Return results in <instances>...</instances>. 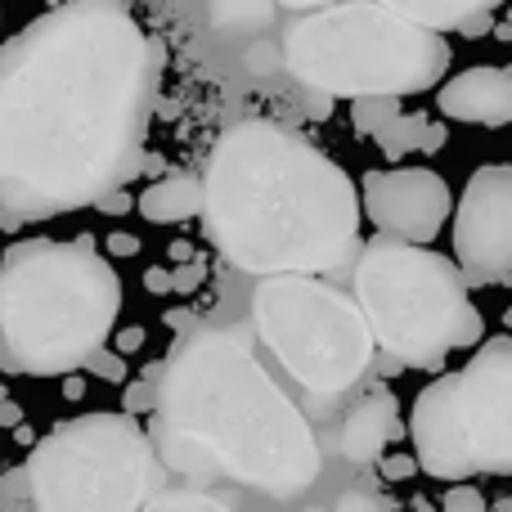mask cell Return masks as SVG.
<instances>
[{
  "label": "cell",
  "mask_w": 512,
  "mask_h": 512,
  "mask_svg": "<svg viewBox=\"0 0 512 512\" xmlns=\"http://www.w3.org/2000/svg\"><path fill=\"white\" fill-rule=\"evenodd\" d=\"M158 41L126 5H63L0 50V212L45 221L140 167Z\"/></svg>",
  "instance_id": "obj_1"
},
{
  "label": "cell",
  "mask_w": 512,
  "mask_h": 512,
  "mask_svg": "<svg viewBox=\"0 0 512 512\" xmlns=\"http://www.w3.org/2000/svg\"><path fill=\"white\" fill-rule=\"evenodd\" d=\"M153 454L185 477H230L274 499L315 486L319 445L297 400L239 328H198L153 387Z\"/></svg>",
  "instance_id": "obj_2"
},
{
  "label": "cell",
  "mask_w": 512,
  "mask_h": 512,
  "mask_svg": "<svg viewBox=\"0 0 512 512\" xmlns=\"http://www.w3.org/2000/svg\"><path fill=\"white\" fill-rule=\"evenodd\" d=\"M207 239L261 279L319 274L360 252V194L342 162L279 122H239L203 176Z\"/></svg>",
  "instance_id": "obj_3"
},
{
  "label": "cell",
  "mask_w": 512,
  "mask_h": 512,
  "mask_svg": "<svg viewBox=\"0 0 512 512\" xmlns=\"http://www.w3.org/2000/svg\"><path fill=\"white\" fill-rule=\"evenodd\" d=\"M122 279L81 243H23L0 261V360L72 378L113 337Z\"/></svg>",
  "instance_id": "obj_4"
},
{
  "label": "cell",
  "mask_w": 512,
  "mask_h": 512,
  "mask_svg": "<svg viewBox=\"0 0 512 512\" xmlns=\"http://www.w3.org/2000/svg\"><path fill=\"white\" fill-rule=\"evenodd\" d=\"M283 72L319 99H400L436 86L450 41L405 23L396 5H310L279 45Z\"/></svg>",
  "instance_id": "obj_5"
},
{
  "label": "cell",
  "mask_w": 512,
  "mask_h": 512,
  "mask_svg": "<svg viewBox=\"0 0 512 512\" xmlns=\"http://www.w3.org/2000/svg\"><path fill=\"white\" fill-rule=\"evenodd\" d=\"M351 301L369 324L373 346L418 369H436L454 351L477 346L486 333V315L454 261L414 243H369L355 265Z\"/></svg>",
  "instance_id": "obj_6"
},
{
  "label": "cell",
  "mask_w": 512,
  "mask_h": 512,
  "mask_svg": "<svg viewBox=\"0 0 512 512\" xmlns=\"http://www.w3.org/2000/svg\"><path fill=\"white\" fill-rule=\"evenodd\" d=\"M252 328L279 369L319 405H337L373 364V337L346 292L279 274L252 288Z\"/></svg>",
  "instance_id": "obj_7"
},
{
  "label": "cell",
  "mask_w": 512,
  "mask_h": 512,
  "mask_svg": "<svg viewBox=\"0 0 512 512\" xmlns=\"http://www.w3.org/2000/svg\"><path fill=\"white\" fill-rule=\"evenodd\" d=\"M162 472L149 432L126 414L72 418L27 459L36 512H144Z\"/></svg>",
  "instance_id": "obj_8"
},
{
  "label": "cell",
  "mask_w": 512,
  "mask_h": 512,
  "mask_svg": "<svg viewBox=\"0 0 512 512\" xmlns=\"http://www.w3.org/2000/svg\"><path fill=\"white\" fill-rule=\"evenodd\" d=\"M450 414L472 472H512V342L490 337L459 373H450Z\"/></svg>",
  "instance_id": "obj_9"
},
{
  "label": "cell",
  "mask_w": 512,
  "mask_h": 512,
  "mask_svg": "<svg viewBox=\"0 0 512 512\" xmlns=\"http://www.w3.org/2000/svg\"><path fill=\"white\" fill-rule=\"evenodd\" d=\"M454 270L463 283H508L512 274V167L490 162L472 171L450 212Z\"/></svg>",
  "instance_id": "obj_10"
},
{
  "label": "cell",
  "mask_w": 512,
  "mask_h": 512,
  "mask_svg": "<svg viewBox=\"0 0 512 512\" xmlns=\"http://www.w3.org/2000/svg\"><path fill=\"white\" fill-rule=\"evenodd\" d=\"M355 194H360V216H369L396 243H414V248H427L450 225L454 212L450 185L432 167L369 171Z\"/></svg>",
  "instance_id": "obj_11"
},
{
  "label": "cell",
  "mask_w": 512,
  "mask_h": 512,
  "mask_svg": "<svg viewBox=\"0 0 512 512\" xmlns=\"http://www.w3.org/2000/svg\"><path fill=\"white\" fill-rule=\"evenodd\" d=\"M436 108L450 122L472 126H508L512 122V72L504 63H481L450 77L436 95Z\"/></svg>",
  "instance_id": "obj_12"
},
{
  "label": "cell",
  "mask_w": 512,
  "mask_h": 512,
  "mask_svg": "<svg viewBox=\"0 0 512 512\" xmlns=\"http://www.w3.org/2000/svg\"><path fill=\"white\" fill-rule=\"evenodd\" d=\"M405 432V423H400V405L391 391H369V400L364 405H355V414L346 418L342 427V450L351 463H373L382 459V450H387L396 436Z\"/></svg>",
  "instance_id": "obj_13"
},
{
  "label": "cell",
  "mask_w": 512,
  "mask_h": 512,
  "mask_svg": "<svg viewBox=\"0 0 512 512\" xmlns=\"http://www.w3.org/2000/svg\"><path fill=\"white\" fill-rule=\"evenodd\" d=\"M135 212L149 225H180L203 216V180L194 171H171V176L153 180L140 198H135Z\"/></svg>",
  "instance_id": "obj_14"
},
{
  "label": "cell",
  "mask_w": 512,
  "mask_h": 512,
  "mask_svg": "<svg viewBox=\"0 0 512 512\" xmlns=\"http://www.w3.org/2000/svg\"><path fill=\"white\" fill-rule=\"evenodd\" d=\"M445 144V126H432L423 113H400L396 122L387 126V131L378 135V149L387 153V158H405V153L414 149H441Z\"/></svg>",
  "instance_id": "obj_15"
},
{
  "label": "cell",
  "mask_w": 512,
  "mask_h": 512,
  "mask_svg": "<svg viewBox=\"0 0 512 512\" xmlns=\"http://www.w3.org/2000/svg\"><path fill=\"white\" fill-rule=\"evenodd\" d=\"M400 117V99H355L351 104V122L360 135H373L378 140L391 122Z\"/></svg>",
  "instance_id": "obj_16"
},
{
  "label": "cell",
  "mask_w": 512,
  "mask_h": 512,
  "mask_svg": "<svg viewBox=\"0 0 512 512\" xmlns=\"http://www.w3.org/2000/svg\"><path fill=\"white\" fill-rule=\"evenodd\" d=\"M144 512H234V508H225L212 495H198V490H162V495H153L144 504Z\"/></svg>",
  "instance_id": "obj_17"
},
{
  "label": "cell",
  "mask_w": 512,
  "mask_h": 512,
  "mask_svg": "<svg viewBox=\"0 0 512 512\" xmlns=\"http://www.w3.org/2000/svg\"><path fill=\"white\" fill-rule=\"evenodd\" d=\"M274 18V5H216L212 9V23L216 27H239V23H252V27H265Z\"/></svg>",
  "instance_id": "obj_18"
},
{
  "label": "cell",
  "mask_w": 512,
  "mask_h": 512,
  "mask_svg": "<svg viewBox=\"0 0 512 512\" xmlns=\"http://www.w3.org/2000/svg\"><path fill=\"white\" fill-rule=\"evenodd\" d=\"M445 512H486V495H481L477 486H450Z\"/></svg>",
  "instance_id": "obj_19"
},
{
  "label": "cell",
  "mask_w": 512,
  "mask_h": 512,
  "mask_svg": "<svg viewBox=\"0 0 512 512\" xmlns=\"http://www.w3.org/2000/svg\"><path fill=\"white\" fill-rule=\"evenodd\" d=\"M248 68L256 72V77H270L274 68H283L279 45H252V50H248Z\"/></svg>",
  "instance_id": "obj_20"
},
{
  "label": "cell",
  "mask_w": 512,
  "mask_h": 512,
  "mask_svg": "<svg viewBox=\"0 0 512 512\" xmlns=\"http://www.w3.org/2000/svg\"><path fill=\"white\" fill-rule=\"evenodd\" d=\"M86 369H95L99 378H108V382H122V378H126V360H117L113 351H95V355L86 360Z\"/></svg>",
  "instance_id": "obj_21"
},
{
  "label": "cell",
  "mask_w": 512,
  "mask_h": 512,
  "mask_svg": "<svg viewBox=\"0 0 512 512\" xmlns=\"http://www.w3.org/2000/svg\"><path fill=\"white\" fill-rule=\"evenodd\" d=\"M135 414H153V387L149 382H131L126 387V418Z\"/></svg>",
  "instance_id": "obj_22"
},
{
  "label": "cell",
  "mask_w": 512,
  "mask_h": 512,
  "mask_svg": "<svg viewBox=\"0 0 512 512\" xmlns=\"http://www.w3.org/2000/svg\"><path fill=\"white\" fill-rule=\"evenodd\" d=\"M144 342H149V333H144V328H117V333H113V355H117V360H122V355H135V351H140V346Z\"/></svg>",
  "instance_id": "obj_23"
},
{
  "label": "cell",
  "mask_w": 512,
  "mask_h": 512,
  "mask_svg": "<svg viewBox=\"0 0 512 512\" xmlns=\"http://www.w3.org/2000/svg\"><path fill=\"white\" fill-rule=\"evenodd\" d=\"M333 512H382V508H378V499L364 495V490H346L342 504H337Z\"/></svg>",
  "instance_id": "obj_24"
},
{
  "label": "cell",
  "mask_w": 512,
  "mask_h": 512,
  "mask_svg": "<svg viewBox=\"0 0 512 512\" xmlns=\"http://www.w3.org/2000/svg\"><path fill=\"white\" fill-rule=\"evenodd\" d=\"M382 472H387L391 481H409L414 477V459H409V454H387V459H382Z\"/></svg>",
  "instance_id": "obj_25"
},
{
  "label": "cell",
  "mask_w": 512,
  "mask_h": 512,
  "mask_svg": "<svg viewBox=\"0 0 512 512\" xmlns=\"http://www.w3.org/2000/svg\"><path fill=\"white\" fill-rule=\"evenodd\" d=\"M198 283H203V265H180V270H171V292H194Z\"/></svg>",
  "instance_id": "obj_26"
},
{
  "label": "cell",
  "mask_w": 512,
  "mask_h": 512,
  "mask_svg": "<svg viewBox=\"0 0 512 512\" xmlns=\"http://www.w3.org/2000/svg\"><path fill=\"white\" fill-rule=\"evenodd\" d=\"M104 248L108 252H117V256H135V252H140V239H135V234H108V239H104Z\"/></svg>",
  "instance_id": "obj_27"
},
{
  "label": "cell",
  "mask_w": 512,
  "mask_h": 512,
  "mask_svg": "<svg viewBox=\"0 0 512 512\" xmlns=\"http://www.w3.org/2000/svg\"><path fill=\"white\" fill-rule=\"evenodd\" d=\"M144 288L149 292H171V270H144Z\"/></svg>",
  "instance_id": "obj_28"
},
{
  "label": "cell",
  "mask_w": 512,
  "mask_h": 512,
  "mask_svg": "<svg viewBox=\"0 0 512 512\" xmlns=\"http://www.w3.org/2000/svg\"><path fill=\"white\" fill-rule=\"evenodd\" d=\"M171 256H176V261H189V256H194V248H189V243H176V248H171Z\"/></svg>",
  "instance_id": "obj_29"
}]
</instances>
